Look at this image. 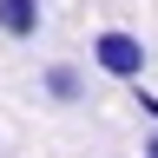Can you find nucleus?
<instances>
[{"label":"nucleus","mask_w":158,"mask_h":158,"mask_svg":"<svg viewBox=\"0 0 158 158\" xmlns=\"http://www.w3.org/2000/svg\"><path fill=\"white\" fill-rule=\"evenodd\" d=\"M0 33L7 40H33L40 33V0H0Z\"/></svg>","instance_id":"nucleus-2"},{"label":"nucleus","mask_w":158,"mask_h":158,"mask_svg":"<svg viewBox=\"0 0 158 158\" xmlns=\"http://www.w3.org/2000/svg\"><path fill=\"white\" fill-rule=\"evenodd\" d=\"M46 92L59 106H79V99H86V73L79 66H46Z\"/></svg>","instance_id":"nucleus-3"},{"label":"nucleus","mask_w":158,"mask_h":158,"mask_svg":"<svg viewBox=\"0 0 158 158\" xmlns=\"http://www.w3.org/2000/svg\"><path fill=\"white\" fill-rule=\"evenodd\" d=\"M92 66L106 73V79H125V86H138V79H145V40H138V33H125V27L92 33Z\"/></svg>","instance_id":"nucleus-1"}]
</instances>
